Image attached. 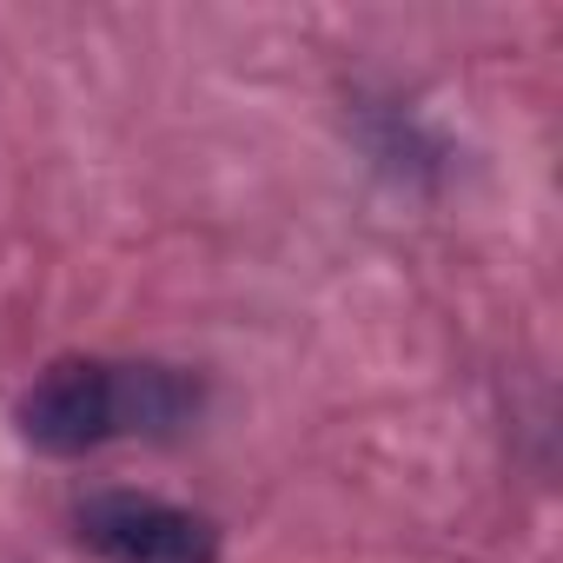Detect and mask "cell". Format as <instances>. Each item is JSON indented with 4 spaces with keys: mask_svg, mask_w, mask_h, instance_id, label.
Here are the masks:
<instances>
[{
    "mask_svg": "<svg viewBox=\"0 0 563 563\" xmlns=\"http://www.w3.org/2000/svg\"><path fill=\"white\" fill-rule=\"evenodd\" d=\"M80 543L100 563H219V530L146 490H100L80 504Z\"/></svg>",
    "mask_w": 563,
    "mask_h": 563,
    "instance_id": "cell-2",
    "label": "cell"
},
{
    "mask_svg": "<svg viewBox=\"0 0 563 563\" xmlns=\"http://www.w3.org/2000/svg\"><path fill=\"white\" fill-rule=\"evenodd\" d=\"M199 411V378L179 365L54 358L21 391V438L47 457H87L113 438H166Z\"/></svg>",
    "mask_w": 563,
    "mask_h": 563,
    "instance_id": "cell-1",
    "label": "cell"
}]
</instances>
